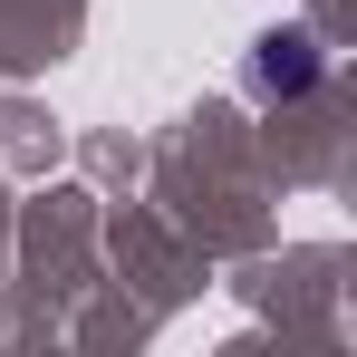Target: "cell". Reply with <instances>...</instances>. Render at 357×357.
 I'll return each mask as SVG.
<instances>
[{
  "instance_id": "1",
  "label": "cell",
  "mask_w": 357,
  "mask_h": 357,
  "mask_svg": "<svg viewBox=\"0 0 357 357\" xmlns=\"http://www.w3.org/2000/svg\"><path fill=\"white\" fill-rule=\"evenodd\" d=\"M251 87H261V97H309V87H319V39H309V29H271V39L251 49Z\"/></svg>"
}]
</instances>
